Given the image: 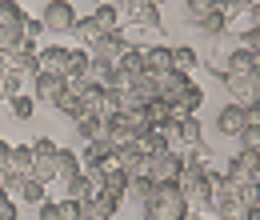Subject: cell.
<instances>
[{
  "label": "cell",
  "instance_id": "cell-53",
  "mask_svg": "<svg viewBox=\"0 0 260 220\" xmlns=\"http://www.w3.org/2000/svg\"><path fill=\"white\" fill-rule=\"evenodd\" d=\"M200 220H208V216H200Z\"/></svg>",
  "mask_w": 260,
  "mask_h": 220
},
{
  "label": "cell",
  "instance_id": "cell-3",
  "mask_svg": "<svg viewBox=\"0 0 260 220\" xmlns=\"http://www.w3.org/2000/svg\"><path fill=\"white\" fill-rule=\"evenodd\" d=\"M180 168H184V152L176 148H164L156 156H144V172L152 184H164V180H180Z\"/></svg>",
  "mask_w": 260,
  "mask_h": 220
},
{
  "label": "cell",
  "instance_id": "cell-43",
  "mask_svg": "<svg viewBox=\"0 0 260 220\" xmlns=\"http://www.w3.org/2000/svg\"><path fill=\"white\" fill-rule=\"evenodd\" d=\"M56 148H60V144H56V140H48V136H36V140H32V156H36V160L52 156Z\"/></svg>",
  "mask_w": 260,
  "mask_h": 220
},
{
  "label": "cell",
  "instance_id": "cell-36",
  "mask_svg": "<svg viewBox=\"0 0 260 220\" xmlns=\"http://www.w3.org/2000/svg\"><path fill=\"white\" fill-rule=\"evenodd\" d=\"M32 176H36V180H44V184L56 180V152L44 156V160H36V164H32Z\"/></svg>",
  "mask_w": 260,
  "mask_h": 220
},
{
  "label": "cell",
  "instance_id": "cell-4",
  "mask_svg": "<svg viewBox=\"0 0 260 220\" xmlns=\"http://www.w3.org/2000/svg\"><path fill=\"white\" fill-rule=\"evenodd\" d=\"M120 12L128 16L132 28H140V32H164L160 28V4H152V0H128Z\"/></svg>",
  "mask_w": 260,
  "mask_h": 220
},
{
  "label": "cell",
  "instance_id": "cell-38",
  "mask_svg": "<svg viewBox=\"0 0 260 220\" xmlns=\"http://www.w3.org/2000/svg\"><path fill=\"white\" fill-rule=\"evenodd\" d=\"M176 104H184V108H188V112H196V108H200V104H204V88H200V84H188V88H184V96H180V100H176Z\"/></svg>",
  "mask_w": 260,
  "mask_h": 220
},
{
  "label": "cell",
  "instance_id": "cell-10",
  "mask_svg": "<svg viewBox=\"0 0 260 220\" xmlns=\"http://www.w3.org/2000/svg\"><path fill=\"white\" fill-rule=\"evenodd\" d=\"M192 84V76H184V72H176V68H168V72H160L156 76V88H160V100H168V104H176L180 96H184V88Z\"/></svg>",
  "mask_w": 260,
  "mask_h": 220
},
{
  "label": "cell",
  "instance_id": "cell-14",
  "mask_svg": "<svg viewBox=\"0 0 260 220\" xmlns=\"http://www.w3.org/2000/svg\"><path fill=\"white\" fill-rule=\"evenodd\" d=\"M36 64H40V68H48V72H60V76H64L68 48H64V44H48V48H36Z\"/></svg>",
  "mask_w": 260,
  "mask_h": 220
},
{
  "label": "cell",
  "instance_id": "cell-48",
  "mask_svg": "<svg viewBox=\"0 0 260 220\" xmlns=\"http://www.w3.org/2000/svg\"><path fill=\"white\" fill-rule=\"evenodd\" d=\"M8 152H12V144H8V140H0V168H8Z\"/></svg>",
  "mask_w": 260,
  "mask_h": 220
},
{
  "label": "cell",
  "instance_id": "cell-41",
  "mask_svg": "<svg viewBox=\"0 0 260 220\" xmlns=\"http://www.w3.org/2000/svg\"><path fill=\"white\" fill-rule=\"evenodd\" d=\"M56 212H60V220H80V200H76V196L56 200Z\"/></svg>",
  "mask_w": 260,
  "mask_h": 220
},
{
  "label": "cell",
  "instance_id": "cell-32",
  "mask_svg": "<svg viewBox=\"0 0 260 220\" xmlns=\"http://www.w3.org/2000/svg\"><path fill=\"white\" fill-rule=\"evenodd\" d=\"M220 84H224L228 92L236 96V104H248V100H252V92H248V80H244V76H224Z\"/></svg>",
  "mask_w": 260,
  "mask_h": 220
},
{
  "label": "cell",
  "instance_id": "cell-15",
  "mask_svg": "<svg viewBox=\"0 0 260 220\" xmlns=\"http://www.w3.org/2000/svg\"><path fill=\"white\" fill-rule=\"evenodd\" d=\"M168 68H172V48H164V44L144 48V72H148V76H160Z\"/></svg>",
  "mask_w": 260,
  "mask_h": 220
},
{
  "label": "cell",
  "instance_id": "cell-50",
  "mask_svg": "<svg viewBox=\"0 0 260 220\" xmlns=\"http://www.w3.org/2000/svg\"><path fill=\"white\" fill-rule=\"evenodd\" d=\"M248 16H252V28H260V8H248Z\"/></svg>",
  "mask_w": 260,
  "mask_h": 220
},
{
  "label": "cell",
  "instance_id": "cell-17",
  "mask_svg": "<svg viewBox=\"0 0 260 220\" xmlns=\"http://www.w3.org/2000/svg\"><path fill=\"white\" fill-rule=\"evenodd\" d=\"M132 148H136L140 156H156V152H164V148H172V144L164 140V136L156 132V128H144V132H140V136L132 140Z\"/></svg>",
  "mask_w": 260,
  "mask_h": 220
},
{
  "label": "cell",
  "instance_id": "cell-31",
  "mask_svg": "<svg viewBox=\"0 0 260 220\" xmlns=\"http://www.w3.org/2000/svg\"><path fill=\"white\" fill-rule=\"evenodd\" d=\"M88 68V48H68V64H64V76H80Z\"/></svg>",
  "mask_w": 260,
  "mask_h": 220
},
{
  "label": "cell",
  "instance_id": "cell-46",
  "mask_svg": "<svg viewBox=\"0 0 260 220\" xmlns=\"http://www.w3.org/2000/svg\"><path fill=\"white\" fill-rule=\"evenodd\" d=\"M40 208V220H60V212H56V200H44V204H36Z\"/></svg>",
  "mask_w": 260,
  "mask_h": 220
},
{
  "label": "cell",
  "instance_id": "cell-24",
  "mask_svg": "<svg viewBox=\"0 0 260 220\" xmlns=\"http://www.w3.org/2000/svg\"><path fill=\"white\" fill-rule=\"evenodd\" d=\"M116 164H120V172H124V176H132V172H144V156H140L132 144L116 148Z\"/></svg>",
  "mask_w": 260,
  "mask_h": 220
},
{
  "label": "cell",
  "instance_id": "cell-25",
  "mask_svg": "<svg viewBox=\"0 0 260 220\" xmlns=\"http://www.w3.org/2000/svg\"><path fill=\"white\" fill-rule=\"evenodd\" d=\"M92 20H96L100 32H112V28H120V8H116V4H96Z\"/></svg>",
  "mask_w": 260,
  "mask_h": 220
},
{
  "label": "cell",
  "instance_id": "cell-42",
  "mask_svg": "<svg viewBox=\"0 0 260 220\" xmlns=\"http://www.w3.org/2000/svg\"><path fill=\"white\" fill-rule=\"evenodd\" d=\"M236 140H240V148H260V124H244Z\"/></svg>",
  "mask_w": 260,
  "mask_h": 220
},
{
  "label": "cell",
  "instance_id": "cell-45",
  "mask_svg": "<svg viewBox=\"0 0 260 220\" xmlns=\"http://www.w3.org/2000/svg\"><path fill=\"white\" fill-rule=\"evenodd\" d=\"M0 220H16V200L0 192Z\"/></svg>",
  "mask_w": 260,
  "mask_h": 220
},
{
  "label": "cell",
  "instance_id": "cell-11",
  "mask_svg": "<svg viewBox=\"0 0 260 220\" xmlns=\"http://www.w3.org/2000/svg\"><path fill=\"white\" fill-rule=\"evenodd\" d=\"M240 128H244V104H224L220 112H216V132L220 136H240Z\"/></svg>",
  "mask_w": 260,
  "mask_h": 220
},
{
  "label": "cell",
  "instance_id": "cell-5",
  "mask_svg": "<svg viewBox=\"0 0 260 220\" xmlns=\"http://www.w3.org/2000/svg\"><path fill=\"white\" fill-rule=\"evenodd\" d=\"M36 20L44 24V32H72V24H76V8H72V0H48L44 12H40Z\"/></svg>",
  "mask_w": 260,
  "mask_h": 220
},
{
  "label": "cell",
  "instance_id": "cell-39",
  "mask_svg": "<svg viewBox=\"0 0 260 220\" xmlns=\"http://www.w3.org/2000/svg\"><path fill=\"white\" fill-rule=\"evenodd\" d=\"M216 12H220L224 20H236V16L248 12V4H244V0H216Z\"/></svg>",
  "mask_w": 260,
  "mask_h": 220
},
{
  "label": "cell",
  "instance_id": "cell-49",
  "mask_svg": "<svg viewBox=\"0 0 260 220\" xmlns=\"http://www.w3.org/2000/svg\"><path fill=\"white\" fill-rule=\"evenodd\" d=\"M240 220H260V204H252V208H244V212H240Z\"/></svg>",
  "mask_w": 260,
  "mask_h": 220
},
{
  "label": "cell",
  "instance_id": "cell-23",
  "mask_svg": "<svg viewBox=\"0 0 260 220\" xmlns=\"http://www.w3.org/2000/svg\"><path fill=\"white\" fill-rule=\"evenodd\" d=\"M148 192H152V180H148V172H132V176H128V188H124V196H128V200H136V204H144V200H148Z\"/></svg>",
  "mask_w": 260,
  "mask_h": 220
},
{
  "label": "cell",
  "instance_id": "cell-20",
  "mask_svg": "<svg viewBox=\"0 0 260 220\" xmlns=\"http://www.w3.org/2000/svg\"><path fill=\"white\" fill-rule=\"evenodd\" d=\"M16 200H24V204H44V200H48L44 180H36L32 172H28V176H20V192H16Z\"/></svg>",
  "mask_w": 260,
  "mask_h": 220
},
{
  "label": "cell",
  "instance_id": "cell-2",
  "mask_svg": "<svg viewBox=\"0 0 260 220\" xmlns=\"http://www.w3.org/2000/svg\"><path fill=\"white\" fill-rule=\"evenodd\" d=\"M144 128H148V120H144V108H132V112H112V116H104V136H108L116 148L132 144V140H136Z\"/></svg>",
  "mask_w": 260,
  "mask_h": 220
},
{
  "label": "cell",
  "instance_id": "cell-16",
  "mask_svg": "<svg viewBox=\"0 0 260 220\" xmlns=\"http://www.w3.org/2000/svg\"><path fill=\"white\" fill-rule=\"evenodd\" d=\"M252 68H256V56H252V52H248L244 44L228 52V60H224V72H228V76H248Z\"/></svg>",
  "mask_w": 260,
  "mask_h": 220
},
{
  "label": "cell",
  "instance_id": "cell-13",
  "mask_svg": "<svg viewBox=\"0 0 260 220\" xmlns=\"http://www.w3.org/2000/svg\"><path fill=\"white\" fill-rule=\"evenodd\" d=\"M80 172H84L80 156H76V152H68V148H56V180H60V184H72Z\"/></svg>",
  "mask_w": 260,
  "mask_h": 220
},
{
  "label": "cell",
  "instance_id": "cell-6",
  "mask_svg": "<svg viewBox=\"0 0 260 220\" xmlns=\"http://www.w3.org/2000/svg\"><path fill=\"white\" fill-rule=\"evenodd\" d=\"M124 48H128V36H124L120 28H112V32H100L96 40L88 44V56H92V60H100V64H112L120 52H124Z\"/></svg>",
  "mask_w": 260,
  "mask_h": 220
},
{
  "label": "cell",
  "instance_id": "cell-12",
  "mask_svg": "<svg viewBox=\"0 0 260 220\" xmlns=\"http://www.w3.org/2000/svg\"><path fill=\"white\" fill-rule=\"evenodd\" d=\"M116 152V144L108 140V136H96V140H84V156H80V164L84 168H100L104 160Z\"/></svg>",
  "mask_w": 260,
  "mask_h": 220
},
{
  "label": "cell",
  "instance_id": "cell-37",
  "mask_svg": "<svg viewBox=\"0 0 260 220\" xmlns=\"http://www.w3.org/2000/svg\"><path fill=\"white\" fill-rule=\"evenodd\" d=\"M236 196H240V208H252V204H260V180L240 184V188H236Z\"/></svg>",
  "mask_w": 260,
  "mask_h": 220
},
{
  "label": "cell",
  "instance_id": "cell-1",
  "mask_svg": "<svg viewBox=\"0 0 260 220\" xmlns=\"http://www.w3.org/2000/svg\"><path fill=\"white\" fill-rule=\"evenodd\" d=\"M188 200L176 180H164V184H152L148 200H144V220H188Z\"/></svg>",
  "mask_w": 260,
  "mask_h": 220
},
{
  "label": "cell",
  "instance_id": "cell-52",
  "mask_svg": "<svg viewBox=\"0 0 260 220\" xmlns=\"http://www.w3.org/2000/svg\"><path fill=\"white\" fill-rule=\"evenodd\" d=\"M152 4H164V0H152Z\"/></svg>",
  "mask_w": 260,
  "mask_h": 220
},
{
  "label": "cell",
  "instance_id": "cell-22",
  "mask_svg": "<svg viewBox=\"0 0 260 220\" xmlns=\"http://www.w3.org/2000/svg\"><path fill=\"white\" fill-rule=\"evenodd\" d=\"M28 12L16 4V0H0V28H24Z\"/></svg>",
  "mask_w": 260,
  "mask_h": 220
},
{
  "label": "cell",
  "instance_id": "cell-51",
  "mask_svg": "<svg viewBox=\"0 0 260 220\" xmlns=\"http://www.w3.org/2000/svg\"><path fill=\"white\" fill-rule=\"evenodd\" d=\"M0 80H4V64H0Z\"/></svg>",
  "mask_w": 260,
  "mask_h": 220
},
{
  "label": "cell",
  "instance_id": "cell-30",
  "mask_svg": "<svg viewBox=\"0 0 260 220\" xmlns=\"http://www.w3.org/2000/svg\"><path fill=\"white\" fill-rule=\"evenodd\" d=\"M208 12H216V0H184V20L196 24L200 16H208Z\"/></svg>",
  "mask_w": 260,
  "mask_h": 220
},
{
  "label": "cell",
  "instance_id": "cell-9",
  "mask_svg": "<svg viewBox=\"0 0 260 220\" xmlns=\"http://www.w3.org/2000/svg\"><path fill=\"white\" fill-rule=\"evenodd\" d=\"M60 92H64V76H60V72L40 68V72L32 76V100H48V104H52Z\"/></svg>",
  "mask_w": 260,
  "mask_h": 220
},
{
  "label": "cell",
  "instance_id": "cell-26",
  "mask_svg": "<svg viewBox=\"0 0 260 220\" xmlns=\"http://www.w3.org/2000/svg\"><path fill=\"white\" fill-rule=\"evenodd\" d=\"M124 188H128V176H124V172H120V168H116V172H104V196H112V200H116V204H120V200H124Z\"/></svg>",
  "mask_w": 260,
  "mask_h": 220
},
{
  "label": "cell",
  "instance_id": "cell-19",
  "mask_svg": "<svg viewBox=\"0 0 260 220\" xmlns=\"http://www.w3.org/2000/svg\"><path fill=\"white\" fill-rule=\"evenodd\" d=\"M32 144H12V152H8V172H16V176H28L32 172Z\"/></svg>",
  "mask_w": 260,
  "mask_h": 220
},
{
  "label": "cell",
  "instance_id": "cell-8",
  "mask_svg": "<svg viewBox=\"0 0 260 220\" xmlns=\"http://www.w3.org/2000/svg\"><path fill=\"white\" fill-rule=\"evenodd\" d=\"M116 216V200L104 192H88L80 196V220H112Z\"/></svg>",
  "mask_w": 260,
  "mask_h": 220
},
{
  "label": "cell",
  "instance_id": "cell-34",
  "mask_svg": "<svg viewBox=\"0 0 260 220\" xmlns=\"http://www.w3.org/2000/svg\"><path fill=\"white\" fill-rule=\"evenodd\" d=\"M24 40H28V32H24V28H0V56L12 52L16 44H24Z\"/></svg>",
  "mask_w": 260,
  "mask_h": 220
},
{
  "label": "cell",
  "instance_id": "cell-21",
  "mask_svg": "<svg viewBox=\"0 0 260 220\" xmlns=\"http://www.w3.org/2000/svg\"><path fill=\"white\" fill-rule=\"evenodd\" d=\"M200 120L196 116H188V120H180L176 124V144H184V148H192V144H204V132H200Z\"/></svg>",
  "mask_w": 260,
  "mask_h": 220
},
{
  "label": "cell",
  "instance_id": "cell-47",
  "mask_svg": "<svg viewBox=\"0 0 260 220\" xmlns=\"http://www.w3.org/2000/svg\"><path fill=\"white\" fill-rule=\"evenodd\" d=\"M24 32H28V40H36V36L44 32V24H40V20H32V16H28V20H24Z\"/></svg>",
  "mask_w": 260,
  "mask_h": 220
},
{
  "label": "cell",
  "instance_id": "cell-35",
  "mask_svg": "<svg viewBox=\"0 0 260 220\" xmlns=\"http://www.w3.org/2000/svg\"><path fill=\"white\" fill-rule=\"evenodd\" d=\"M196 28L208 32V36H220V32L228 28V20L220 16V12H208V16H200V20H196Z\"/></svg>",
  "mask_w": 260,
  "mask_h": 220
},
{
  "label": "cell",
  "instance_id": "cell-29",
  "mask_svg": "<svg viewBox=\"0 0 260 220\" xmlns=\"http://www.w3.org/2000/svg\"><path fill=\"white\" fill-rule=\"evenodd\" d=\"M8 108H12V116H16V120H32L36 100H32V96H24V92H16V96H8Z\"/></svg>",
  "mask_w": 260,
  "mask_h": 220
},
{
  "label": "cell",
  "instance_id": "cell-40",
  "mask_svg": "<svg viewBox=\"0 0 260 220\" xmlns=\"http://www.w3.org/2000/svg\"><path fill=\"white\" fill-rule=\"evenodd\" d=\"M20 88H24V76H20V72H12V68H4V80H0V92H4V96H16Z\"/></svg>",
  "mask_w": 260,
  "mask_h": 220
},
{
  "label": "cell",
  "instance_id": "cell-7",
  "mask_svg": "<svg viewBox=\"0 0 260 220\" xmlns=\"http://www.w3.org/2000/svg\"><path fill=\"white\" fill-rule=\"evenodd\" d=\"M4 68H12V72H20V76H36L40 72V64H36V40H24V44H16L12 52H4L0 56Z\"/></svg>",
  "mask_w": 260,
  "mask_h": 220
},
{
  "label": "cell",
  "instance_id": "cell-28",
  "mask_svg": "<svg viewBox=\"0 0 260 220\" xmlns=\"http://www.w3.org/2000/svg\"><path fill=\"white\" fill-rule=\"evenodd\" d=\"M172 68L184 72V76H192L196 68H200V56H196L192 48H172Z\"/></svg>",
  "mask_w": 260,
  "mask_h": 220
},
{
  "label": "cell",
  "instance_id": "cell-33",
  "mask_svg": "<svg viewBox=\"0 0 260 220\" xmlns=\"http://www.w3.org/2000/svg\"><path fill=\"white\" fill-rule=\"evenodd\" d=\"M52 108H56V112H64L68 120H72V116L80 112V96H76V92H68V88H64V92H60L56 100H52Z\"/></svg>",
  "mask_w": 260,
  "mask_h": 220
},
{
  "label": "cell",
  "instance_id": "cell-44",
  "mask_svg": "<svg viewBox=\"0 0 260 220\" xmlns=\"http://www.w3.org/2000/svg\"><path fill=\"white\" fill-rule=\"evenodd\" d=\"M240 44L252 52V56H260V28H248V32H240Z\"/></svg>",
  "mask_w": 260,
  "mask_h": 220
},
{
  "label": "cell",
  "instance_id": "cell-18",
  "mask_svg": "<svg viewBox=\"0 0 260 220\" xmlns=\"http://www.w3.org/2000/svg\"><path fill=\"white\" fill-rule=\"evenodd\" d=\"M72 124H76V132H80L84 140H96V136H104V116H100V112H84V108H80V112L72 116Z\"/></svg>",
  "mask_w": 260,
  "mask_h": 220
},
{
  "label": "cell",
  "instance_id": "cell-27",
  "mask_svg": "<svg viewBox=\"0 0 260 220\" xmlns=\"http://www.w3.org/2000/svg\"><path fill=\"white\" fill-rule=\"evenodd\" d=\"M72 36L80 40V48H88V44H92V40L100 36L96 20H92V16H76V24H72Z\"/></svg>",
  "mask_w": 260,
  "mask_h": 220
}]
</instances>
